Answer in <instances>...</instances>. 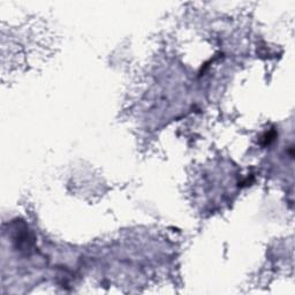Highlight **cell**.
Returning a JSON list of instances; mask_svg holds the SVG:
<instances>
[{"label":"cell","mask_w":295,"mask_h":295,"mask_svg":"<svg viewBox=\"0 0 295 295\" xmlns=\"http://www.w3.org/2000/svg\"><path fill=\"white\" fill-rule=\"evenodd\" d=\"M274 137H276V132H274V130H272V132H270V133H266L264 138H263V140H264V145L270 144V143L274 140Z\"/></svg>","instance_id":"1"}]
</instances>
